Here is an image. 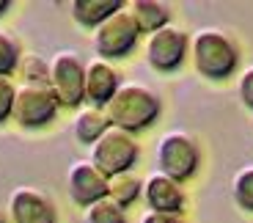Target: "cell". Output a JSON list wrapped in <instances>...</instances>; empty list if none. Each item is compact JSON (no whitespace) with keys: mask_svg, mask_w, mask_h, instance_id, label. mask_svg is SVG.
Masks as SVG:
<instances>
[{"mask_svg":"<svg viewBox=\"0 0 253 223\" xmlns=\"http://www.w3.org/2000/svg\"><path fill=\"white\" fill-rule=\"evenodd\" d=\"M160 110H163V102H160L157 91H152L143 83H121L113 99L105 105V116H108L110 127H119L132 135L152 127Z\"/></svg>","mask_w":253,"mask_h":223,"instance_id":"cell-1","label":"cell"},{"mask_svg":"<svg viewBox=\"0 0 253 223\" xmlns=\"http://www.w3.org/2000/svg\"><path fill=\"white\" fill-rule=\"evenodd\" d=\"M190 58L201 77L226 80L237 72L240 50H237L234 39L220 28H198L190 36Z\"/></svg>","mask_w":253,"mask_h":223,"instance_id":"cell-2","label":"cell"},{"mask_svg":"<svg viewBox=\"0 0 253 223\" xmlns=\"http://www.w3.org/2000/svg\"><path fill=\"white\" fill-rule=\"evenodd\" d=\"M154 160H157V171L171 177L173 182H187L196 177L198 166H201V149H198L196 138L184 130H168L163 138L157 140L154 149Z\"/></svg>","mask_w":253,"mask_h":223,"instance_id":"cell-3","label":"cell"},{"mask_svg":"<svg viewBox=\"0 0 253 223\" xmlns=\"http://www.w3.org/2000/svg\"><path fill=\"white\" fill-rule=\"evenodd\" d=\"M50 89L61 108H83L85 102V61L75 50L50 58Z\"/></svg>","mask_w":253,"mask_h":223,"instance_id":"cell-4","label":"cell"},{"mask_svg":"<svg viewBox=\"0 0 253 223\" xmlns=\"http://www.w3.org/2000/svg\"><path fill=\"white\" fill-rule=\"evenodd\" d=\"M138 154H140V146L132 133L108 127V133L91 146V163L110 179L116 174L132 171V166L138 163Z\"/></svg>","mask_w":253,"mask_h":223,"instance_id":"cell-5","label":"cell"},{"mask_svg":"<svg viewBox=\"0 0 253 223\" xmlns=\"http://www.w3.org/2000/svg\"><path fill=\"white\" fill-rule=\"evenodd\" d=\"M58 108L61 105H58L50 86L22 83L17 86V94H14L11 119L22 130H39V127H47L50 121H55Z\"/></svg>","mask_w":253,"mask_h":223,"instance_id":"cell-6","label":"cell"},{"mask_svg":"<svg viewBox=\"0 0 253 223\" xmlns=\"http://www.w3.org/2000/svg\"><path fill=\"white\" fill-rule=\"evenodd\" d=\"M138 36L140 31L135 25V19L129 17L126 8H121V11H116L113 17H108L96 28L94 36H91V45H94L96 55L102 61H113V58L129 55L135 50V45H138Z\"/></svg>","mask_w":253,"mask_h":223,"instance_id":"cell-7","label":"cell"},{"mask_svg":"<svg viewBox=\"0 0 253 223\" xmlns=\"http://www.w3.org/2000/svg\"><path fill=\"white\" fill-rule=\"evenodd\" d=\"M143 55L154 72H163V75L176 72L190 55V36L176 25H165L146 39Z\"/></svg>","mask_w":253,"mask_h":223,"instance_id":"cell-8","label":"cell"},{"mask_svg":"<svg viewBox=\"0 0 253 223\" xmlns=\"http://www.w3.org/2000/svg\"><path fill=\"white\" fill-rule=\"evenodd\" d=\"M8 223H58L55 204L47 193L36 190V187H14L8 196Z\"/></svg>","mask_w":253,"mask_h":223,"instance_id":"cell-9","label":"cell"},{"mask_svg":"<svg viewBox=\"0 0 253 223\" xmlns=\"http://www.w3.org/2000/svg\"><path fill=\"white\" fill-rule=\"evenodd\" d=\"M66 190L77 207H91L94 201L108 196V177L91 163V160H75L66 171Z\"/></svg>","mask_w":253,"mask_h":223,"instance_id":"cell-10","label":"cell"},{"mask_svg":"<svg viewBox=\"0 0 253 223\" xmlns=\"http://www.w3.org/2000/svg\"><path fill=\"white\" fill-rule=\"evenodd\" d=\"M140 196H143L146 207L152 212H168V215H182L184 204H187L182 185L160 171L149 174L143 179V193Z\"/></svg>","mask_w":253,"mask_h":223,"instance_id":"cell-11","label":"cell"},{"mask_svg":"<svg viewBox=\"0 0 253 223\" xmlns=\"http://www.w3.org/2000/svg\"><path fill=\"white\" fill-rule=\"evenodd\" d=\"M121 86V75L110 61L94 58L85 64V102L91 108H102L113 99V94Z\"/></svg>","mask_w":253,"mask_h":223,"instance_id":"cell-12","label":"cell"},{"mask_svg":"<svg viewBox=\"0 0 253 223\" xmlns=\"http://www.w3.org/2000/svg\"><path fill=\"white\" fill-rule=\"evenodd\" d=\"M108 127H110V121H108V116H105V110L91 108V105L77 108L75 119H72V133H75V138L80 140V143H85V146H94L96 140L108 133Z\"/></svg>","mask_w":253,"mask_h":223,"instance_id":"cell-13","label":"cell"},{"mask_svg":"<svg viewBox=\"0 0 253 223\" xmlns=\"http://www.w3.org/2000/svg\"><path fill=\"white\" fill-rule=\"evenodd\" d=\"M69 8H72V19H75L77 25L96 31L108 17L121 11L124 3L121 0H72Z\"/></svg>","mask_w":253,"mask_h":223,"instance_id":"cell-14","label":"cell"},{"mask_svg":"<svg viewBox=\"0 0 253 223\" xmlns=\"http://www.w3.org/2000/svg\"><path fill=\"white\" fill-rule=\"evenodd\" d=\"M126 11L135 19L138 31L149 33V36H152L154 31H160V28L171 25V22H168V19H171V8L165 6V3H160V0H132V3L126 6Z\"/></svg>","mask_w":253,"mask_h":223,"instance_id":"cell-15","label":"cell"},{"mask_svg":"<svg viewBox=\"0 0 253 223\" xmlns=\"http://www.w3.org/2000/svg\"><path fill=\"white\" fill-rule=\"evenodd\" d=\"M140 193H143V182H140L132 171L116 174V177L108 179V198H110V201H116L121 210L132 207L135 201L140 198Z\"/></svg>","mask_w":253,"mask_h":223,"instance_id":"cell-16","label":"cell"},{"mask_svg":"<svg viewBox=\"0 0 253 223\" xmlns=\"http://www.w3.org/2000/svg\"><path fill=\"white\" fill-rule=\"evenodd\" d=\"M83 223H126V212L121 210L116 201H110L108 196L94 201L91 207H85L83 212Z\"/></svg>","mask_w":253,"mask_h":223,"instance_id":"cell-17","label":"cell"},{"mask_svg":"<svg viewBox=\"0 0 253 223\" xmlns=\"http://www.w3.org/2000/svg\"><path fill=\"white\" fill-rule=\"evenodd\" d=\"M231 198L237 201V207L245 212H253V163L242 166L231 179Z\"/></svg>","mask_w":253,"mask_h":223,"instance_id":"cell-18","label":"cell"},{"mask_svg":"<svg viewBox=\"0 0 253 223\" xmlns=\"http://www.w3.org/2000/svg\"><path fill=\"white\" fill-rule=\"evenodd\" d=\"M19 45L8 31H0V77H8L19 66Z\"/></svg>","mask_w":253,"mask_h":223,"instance_id":"cell-19","label":"cell"},{"mask_svg":"<svg viewBox=\"0 0 253 223\" xmlns=\"http://www.w3.org/2000/svg\"><path fill=\"white\" fill-rule=\"evenodd\" d=\"M22 77H25V83L50 86V61L39 55H25L22 58Z\"/></svg>","mask_w":253,"mask_h":223,"instance_id":"cell-20","label":"cell"},{"mask_svg":"<svg viewBox=\"0 0 253 223\" xmlns=\"http://www.w3.org/2000/svg\"><path fill=\"white\" fill-rule=\"evenodd\" d=\"M14 94H17V86L8 80V77H0V124L11 119L14 110Z\"/></svg>","mask_w":253,"mask_h":223,"instance_id":"cell-21","label":"cell"},{"mask_svg":"<svg viewBox=\"0 0 253 223\" xmlns=\"http://www.w3.org/2000/svg\"><path fill=\"white\" fill-rule=\"evenodd\" d=\"M237 94H240L242 105L248 110H253V66H248L240 75V83H237Z\"/></svg>","mask_w":253,"mask_h":223,"instance_id":"cell-22","label":"cell"},{"mask_svg":"<svg viewBox=\"0 0 253 223\" xmlns=\"http://www.w3.org/2000/svg\"><path fill=\"white\" fill-rule=\"evenodd\" d=\"M140 223H184L182 215H168V212H146L143 218H140Z\"/></svg>","mask_w":253,"mask_h":223,"instance_id":"cell-23","label":"cell"},{"mask_svg":"<svg viewBox=\"0 0 253 223\" xmlns=\"http://www.w3.org/2000/svg\"><path fill=\"white\" fill-rule=\"evenodd\" d=\"M8 8H11V0H0V17H3Z\"/></svg>","mask_w":253,"mask_h":223,"instance_id":"cell-24","label":"cell"},{"mask_svg":"<svg viewBox=\"0 0 253 223\" xmlns=\"http://www.w3.org/2000/svg\"><path fill=\"white\" fill-rule=\"evenodd\" d=\"M0 223H8V221H6V215H3V212H0Z\"/></svg>","mask_w":253,"mask_h":223,"instance_id":"cell-25","label":"cell"}]
</instances>
